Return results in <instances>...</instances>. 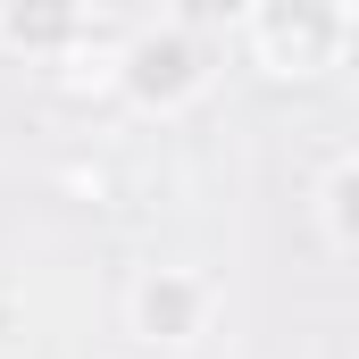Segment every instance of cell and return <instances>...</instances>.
Segmentation results:
<instances>
[{"mask_svg":"<svg viewBox=\"0 0 359 359\" xmlns=\"http://www.w3.org/2000/svg\"><path fill=\"white\" fill-rule=\"evenodd\" d=\"M209 42H217V34H192L176 17H159V25H142V34L117 42L109 92H117L126 109H142V117H184V109H201L209 84H217V50H209Z\"/></svg>","mask_w":359,"mask_h":359,"instance_id":"1","label":"cell"},{"mask_svg":"<svg viewBox=\"0 0 359 359\" xmlns=\"http://www.w3.org/2000/svg\"><path fill=\"white\" fill-rule=\"evenodd\" d=\"M243 34H251V59L276 84H318L351 50V8L343 0H259L243 17Z\"/></svg>","mask_w":359,"mask_h":359,"instance_id":"2","label":"cell"},{"mask_svg":"<svg viewBox=\"0 0 359 359\" xmlns=\"http://www.w3.org/2000/svg\"><path fill=\"white\" fill-rule=\"evenodd\" d=\"M209 318H217V292H209V276H201V268H142V276H134V292H126V326H134L151 351H184V343H201Z\"/></svg>","mask_w":359,"mask_h":359,"instance_id":"3","label":"cell"},{"mask_svg":"<svg viewBox=\"0 0 359 359\" xmlns=\"http://www.w3.org/2000/svg\"><path fill=\"white\" fill-rule=\"evenodd\" d=\"M84 25H92L84 0H0V50L17 59H67L84 50Z\"/></svg>","mask_w":359,"mask_h":359,"instance_id":"4","label":"cell"},{"mask_svg":"<svg viewBox=\"0 0 359 359\" xmlns=\"http://www.w3.org/2000/svg\"><path fill=\"white\" fill-rule=\"evenodd\" d=\"M318 226H326L334 251H351V259H359V151L326 168V184H318Z\"/></svg>","mask_w":359,"mask_h":359,"instance_id":"5","label":"cell"},{"mask_svg":"<svg viewBox=\"0 0 359 359\" xmlns=\"http://www.w3.org/2000/svg\"><path fill=\"white\" fill-rule=\"evenodd\" d=\"M251 8H259V0H159V17H176L192 34H234Z\"/></svg>","mask_w":359,"mask_h":359,"instance_id":"6","label":"cell"},{"mask_svg":"<svg viewBox=\"0 0 359 359\" xmlns=\"http://www.w3.org/2000/svg\"><path fill=\"white\" fill-rule=\"evenodd\" d=\"M8 326H17V301H0V334H8Z\"/></svg>","mask_w":359,"mask_h":359,"instance_id":"7","label":"cell"}]
</instances>
